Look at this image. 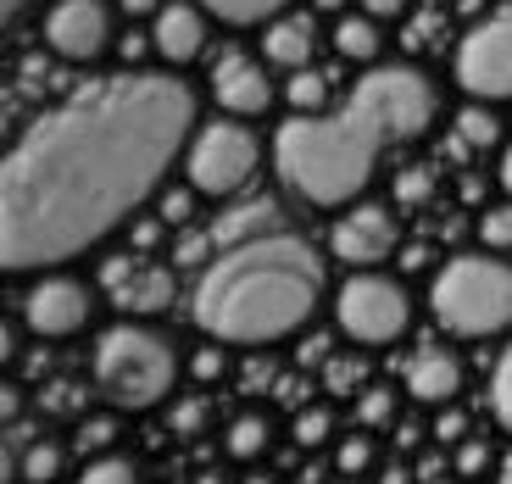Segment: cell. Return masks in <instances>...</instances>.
I'll list each match as a JSON object with an SVG mask.
<instances>
[{"label": "cell", "mask_w": 512, "mask_h": 484, "mask_svg": "<svg viewBox=\"0 0 512 484\" xmlns=\"http://www.w3.org/2000/svg\"><path fill=\"white\" fill-rule=\"evenodd\" d=\"M195 140V90L173 73L95 78L39 112L0 173V256L56 268L140 212Z\"/></svg>", "instance_id": "cell-1"}, {"label": "cell", "mask_w": 512, "mask_h": 484, "mask_svg": "<svg viewBox=\"0 0 512 484\" xmlns=\"http://www.w3.org/2000/svg\"><path fill=\"white\" fill-rule=\"evenodd\" d=\"M329 295V268L301 234H262L218 251L201 268L190 318L218 345H273L312 323Z\"/></svg>", "instance_id": "cell-2"}, {"label": "cell", "mask_w": 512, "mask_h": 484, "mask_svg": "<svg viewBox=\"0 0 512 484\" xmlns=\"http://www.w3.org/2000/svg\"><path fill=\"white\" fill-rule=\"evenodd\" d=\"M379 128L357 112V106H340V112H312V117H290L273 140V167H279L284 190L307 206H340L346 212L362 190L373 184V167H379Z\"/></svg>", "instance_id": "cell-3"}, {"label": "cell", "mask_w": 512, "mask_h": 484, "mask_svg": "<svg viewBox=\"0 0 512 484\" xmlns=\"http://www.w3.org/2000/svg\"><path fill=\"white\" fill-rule=\"evenodd\" d=\"M429 312L457 340H496L512 329V262L496 251H457L429 279Z\"/></svg>", "instance_id": "cell-4"}, {"label": "cell", "mask_w": 512, "mask_h": 484, "mask_svg": "<svg viewBox=\"0 0 512 484\" xmlns=\"http://www.w3.org/2000/svg\"><path fill=\"white\" fill-rule=\"evenodd\" d=\"M179 384V345L151 323H112L95 340V390L117 412H151Z\"/></svg>", "instance_id": "cell-5"}, {"label": "cell", "mask_w": 512, "mask_h": 484, "mask_svg": "<svg viewBox=\"0 0 512 484\" xmlns=\"http://www.w3.org/2000/svg\"><path fill=\"white\" fill-rule=\"evenodd\" d=\"M351 106H357L362 117H368L373 128H379V140H418L423 128L435 123L440 112V95L435 84H429V73L412 62H379L362 73L357 95H351Z\"/></svg>", "instance_id": "cell-6"}, {"label": "cell", "mask_w": 512, "mask_h": 484, "mask_svg": "<svg viewBox=\"0 0 512 484\" xmlns=\"http://www.w3.org/2000/svg\"><path fill=\"white\" fill-rule=\"evenodd\" d=\"M334 329L357 345H396L412 329V290L379 268L346 273L334 290Z\"/></svg>", "instance_id": "cell-7"}, {"label": "cell", "mask_w": 512, "mask_h": 484, "mask_svg": "<svg viewBox=\"0 0 512 484\" xmlns=\"http://www.w3.org/2000/svg\"><path fill=\"white\" fill-rule=\"evenodd\" d=\"M256 162H262V145H256L251 128L240 117H212V123L195 128L190 151H184V179L195 195L229 201L256 179Z\"/></svg>", "instance_id": "cell-8"}, {"label": "cell", "mask_w": 512, "mask_h": 484, "mask_svg": "<svg viewBox=\"0 0 512 484\" xmlns=\"http://www.w3.org/2000/svg\"><path fill=\"white\" fill-rule=\"evenodd\" d=\"M457 84L468 101H512V6L479 17L457 45Z\"/></svg>", "instance_id": "cell-9"}, {"label": "cell", "mask_w": 512, "mask_h": 484, "mask_svg": "<svg viewBox=\"0 0 512 484\" xmlns=\"http://www.w3.org/2000/svg\"><path fill=\"white\" fill-rule=\"evenodd\" d=\"M95 318V284H84L78 273H39L23 295V323L39 334V340H67L84 323Z\"/></svg>", "instance_id": "cell-10"}, {"label": "cell", "mask_w": 512, "mask_h": 484, "mask_svg": "<svg viewBox=\"0 0 512 484\" xmlns=\"http://www.w3.org/2000/svg\"><path fill=\"white\" fill-rule=\"evenodd\" d=\"M39 34H45L51 56L90 67L112 51V6L106 0H56L45 12V23H39Z\"/></svg>", "instance_id": "cell-11"}, {"label": "cell", "mask_w": 512, "mask_h": 484, "mask_svg": "<svg viewBox=\"0 0 512 484\" xmlns=\"http://www.w3.org/2000/svg\"><path fill=\"white\" fill-rule=\"evenodd\" d=\"M396 212L390 206H346V212L334 217V229H329V251L346 262V268H379L384 256L396 251Z\"/></svg>", "instance_id": "cell-12"}, {"label": "cell", "mask_w": 512, "mask_h": 484, "mask_svg": "<svg viewBox=\"0 0 512 484\" xmlns=\"http://www.w3.org/2000/svg\"><path fill=\"white\" fill-rule=\"evenodd\" d=\"M101 290L112 295L123 312L151 318V312L173 306V273H167L162 262H145V256H112L101 268Z\"/></svg>", "instance_id": "cell-13"}, {"label": "cell", "mask_w": 512, "mask_h": 484, "mask_svg": "<svg viewBox=\"0 0 512 484\" xmlns=\"http://www.w3.org/2000/svg\"><path fill=\"white\" fill-rule=\"evenodd\" d=\"M212 95H218L223 112L245 123V117H262L273 106V78L262 73L251 56H223V62L212 67Z\"/></svg>", "instance_id": "cell-14"}, {"label": "cell", "mask_w": 512, "mask_h": 484, "mask_svg": "<svg viewBox=\"0 0 512 484\" xmlns=\"http://www.w3.org/2000/svg\"><path fill=\"white\" fill-rule=\"evenodd\" d=\"M151 45L167 67H184L206 51V12L195 0H167L162 12L151 17Z\"/></svg>", "instance_id": "cell-15"}, {"label": "cell", "mask_w": 512, "mask_h": 484, "mask_svg": "<svg viewBox=\"0 0 512 484\" xmlns=\"http://www.w3.org/2000/svg\"><path fill=\"white\" fill-rule=\"evenodd\" d=\"M407 395L412 401H423V407H451L462 395V362L457 351H440V345H423V351H412L407 357Z\"/></svg>", "instance_id": "cell-16"}, {"label": "cell", "mask_w": 512, "mask_h": 484, "mask_svg": "<svg viewBox=\"0 0 512 484\" xmlns=\"http://www.w3.org/2000/svg\"><path fill=\"white\" fill-rule=\"evenodd\" d=\"M312 51H318V23H312V12H284L262 28V56L290 67V73L312 67Z\"/></svg>", "instance_id": "cell-17"}, {"label": "cell", "mask_w": 512, "mask_h": 484, "mask_svg": "<svg viewBox=\"0 0 512 484\" xmlns=\"http://www.w3.org/2000/svg\"><path fill=\"white\" fill-rule=\"evenodd\" d=\"M273 223H279V206H273V201H245L240 212H229V217L218 223V229H212V240H218L223 251H234V245H245V240H262V234H279Z\"/></svg>", "instance_id": "cell-18"}, {"label": "cell", "mask_w": 512, "mask_h": 484, "mask_svg": "<svg viewBox=\"0 0 512 484\" xmlns=\"http://www.w3.org/2000/svg\"><path fill=\"white\" fill-rule=\"evenodd\" d=\"M334 51L346 56V62H362V67H379V28H373V17H334Z\"/></svg>", "instance_id": "cell-19"}, {"label": "cell", "mask_w": 512, "mask_h": 484, "mask_svg": "<svg viewBox=\"0 0 512 484\" xmlns=\"http://www.w3.org/2000/svg\"><path fill=\"white\" fill-rule=\"evenodd\" d=\"M195 6L229 28H256V23H273V17L290 12V0H195Z\"/></svg>", "instance_id": "cell-20"}, {"label": "cell", "mask_w": 512, "mask_h": 484, "mask_svg": "<svg viewBox=\"0 0 512 484\" xmlns=\"http://www.w3.org/2000/svg\"><path fill=\"white\" fill-rule=\"evenodd\" d=\"M223 440H229V457L234 462H256L262 451L273 446V418H262V412H240Z\"/></svg>", "instance_id": "cell-21"}, {"label": "cell", "mask_w": 512, "mask_h": 484, "mask_svg": "<svg viewBox=\"0 0 512 484\" xmlns=\"http://www.w3.org/2000/svg\"><path fill=\"white\" fill-rule=\"evenodd\" d=\"M457 140L468 145V151H490V145H501V117L490 112L485 101H468L457 112Z\"/></svg>", "instance_id": "cell-22"}, {"label": "cell", "mask_w": 512, "mask_h": 484, "mask_svg": "<svg viewBox=\"0 0 512 484\" xmlns=\"http://www.w3.org/2000/svg\"><path fill=\"white\" fill-rule=\"evenodd\" d=\"M67 451L56 446V440H28V451L17 457V479L23 484H51L56 473H62Z\"/></svg>", "instance_id": "cell-23"}, {"label": "cell", "mask_w": 512, "mask_h": 484, "mask_svg": "<svg viewBox=\"0 0 512 484\" xmlns=\"http://www.w3.org/2000/svg\"><path fill=\"white\" fill-rule=\"evenodd\" d=\"M284 101L295 106V117L329 112V78L312 73V67H301V73H290V84H284Z\"/></svg>", "instance_id": "cell-24"}, {"label": "cell", "mask_w": 512, "mask_h": 484, "mask_svg": "<svg viewBox=\"0 0 512 484\" xmlns=\"http://www.w3.org/2000/svg\"><path fill=\"white\" fill-rule=\"evenodd\" d=\"M323 384H329V395L368 390V357H357V351H334V357L323 362Z\"/></svg>", "instance_id": "cell-25"}, {"label": "cell", "mask_w": 512, "mask_h": 484, "mask_svg": "<svg viewBox=\"0 0 512 484\" xmlns=\"http://www.w3.org/2000/svg\"><path fill=\"white\" fill-rule=\"evenodd\" d=\"M290 440H295V446H307V451L329 446V440H334V407H295Z\"/></svg>", "instance_id": "cell-26"}, {"label": "cell", "mask_w": 512, "mask_h": 484, "mask_svg": "<svg viewBox=\"0 0 512 484\" xmlns=\"http://www.w3.org/2000/svg\"><path fill=\"white\" fill-rule=\"evenodd\" d=\"M78 484H140V462H134V457H112V451H101V457H95L90 468L78 473Z\"/></svg>", "instance_id": "cell-27"}, {"label": "cell", "mask_w": 512, "mask_h": 484, "mask_svg": "<svg viewBox=\"0 0 512 484\" xmlns=\"http://www.w3.org/2000/svg\"><path fill=\"white\" fill-rule=\"evenodd\" d=\"M357 423H362V429H384V423H396V390L368 384L362 401H357Z\"/></svg>", "instance_id": "cell-28"}, {"label": "cell", "mask_w": 512, "mask_h": 484, "mask_svg": "<svg viewBox=\"0 0 512 484\" xmlns=\"http://www.w3.org/2000/svg\"><path fill=\"white\" fill-rule=\"evenodd\" d=\"M479 240H485V251H512V206H485L479 212Z\"/></svg>", "instance_id": "cell-29"}, {"label": "cell", "mask_w": 512, "mask_h": 484, "mask_svg": "<svg viewBox=\"0 0 512 484\" xmlns=\"http://www.w3.org/2000/svg\"><path fill=\"white\" fill-rule=\"evenodd\" d=\"M334 468L346 473V479L373 473V440H368V434H351V440H340V446H334Z\"/></svg>", "instance_id": "cell-30"}, {"label": "cell", "mask_w": 512, "mask_h": 484, "mask_svg": "<svg viewBox=\"0 0 512 484\" xmlns=\"http://www.w3.org/2000/svg\"><path fill=\"white\" fill-rule=\"evenodd\" d=\"M490 407H496V423L512 434V345L501 351V362H496V379H490Z\"/></svg>", "instance_id": "cell-31"}, {"label": "cell", "mask_w": 512, "mask_h": 484, "mask_svg": "<svg viewBox=\"0 0 512 484\" xmlns=\"http://www.w3.org/2000/svg\"><path fill=\"white\" fill-rule=\"evenodd\" d=\"M39 407L56 412V418H73V412H84V390H78L73 379H56V384L39 390Z\"/></svg>", "instance_id": "cell-32"}, {"label": "cell", "mask_w": 512, "mask_h": 484, "mask_svg": "<svg viewBox=\"0 0 512 484\" xmlns=\"http://www.w3.org/2000/svg\"><path fill=\"white\" fill-rule=\"evenodd\" d=\"M429 195H435V173H429V167H407V173L396 179V201L401 206H423Z\"/></svg>", "instance_id": "cell-33"}, {"label": "cell", "mask_w": 512, "mask_h": 484, "mask_svg": "<svg viewBox=\"0 0 512 484\" xmlns=\"http://www.w3.org/2000/svg\"><path fill=\"white\" fill-rule=\"evenodd\" d=\"M490 440H462L457 446V473L462 479H485V468H490Z\"/></svg>", "instance_id": "cell-34"}, {"label": "cell", "mask_w": 512, "mask_h": 484, "mask_svg": "<svg viewBox=\"0 0 512 484\" xmlns=\"http://www.w3.org/2000/svg\"><path fill=\"white\" fill-rule=\"evenodd\" d=\"M162 234H167L162 217H134V223H128V245H134L140 256H151L156 245H162Z\"/></svg>", "instance_id": "cell-35"}, {"label": "cell", "mask_w": 512, "mask_h": 484, "mask_svg": "<svg viewBox=\"0 0 512 484\" xmlns=\"http://www.w3.org/2000/svg\"><path fill=\"white\" fill-rule=\"evenodd\" d=\"M223 368H229V362H223L218 340H212V345H201V351L190 357V379H195V384H212V379H223Z\"/></svg>", "instance_id": "cell-36"}, {"label": "cell", "mask_w": 512, "mask_h": 484, "mask_svg": "<svg viewBox=\"0 0 512 484\" xmlns=\"http://www.w3.org/2000/svg\"><path fill=\"white\" fill-rule=\"evenodd\" d=\"M112 440H117V418H84V429H78V446L95 451V457H101Z\"/></svg>", "instance_id": "cell-37"}, {"label": "cell", "mask_w": 512, "mask_h": 484, "mask_svg": "<svg viewBox=\"0 0 512 484\" xmlns=\"http://www.w3.org/2000/svg\"><path fill=\"white\" fill-rule=\"evenodd\" d=\"M201 423H206V401H201V395H190V401L173 407V429H179V434H195Z\"/></svg>", "instance_id": "cell-38"}, {"label": "cell", "mask_w": 512, "mask_h": 484, "mask_svg": "<svg viewBox=\"0 0 512 484\" xmlns=\"http://www.w3.org/2000/svg\"><path fill=\"white\" fill-rule=\"evenodd\" d=\"M195 212V190H167L162 195V223H184Z\"/></svg>", "instance_id": "cell-39"}, {"label": "cell", "mask_w": 512, "mask_h": 484, "mask_svg": "<svg viewBox=\"0 0 512 484\" xmlns=\"http://www.w3.org/2000/svg\"><path fill=\"white\" fill-rule=\"evenodd\" d=\"M212 245H218L212 234H184L173 256H179V262H212Z\"/></svg>", "instance_id": "cell-40"}, {"label": "cell", "mask_w": 512, "mask_h": 484, "mask_svg": "<svg viewBox=\"0 0 512 484\" xmlns=\"http://www.w3.org/2000/svg\"><path fill=\"white\" fill-rule=\"evenodd\" d=\"M435 440H457V446H462V440H468V418H462L457 407H446L435 418Z\"/></svg>", "instance_id": "cell-41"}, {"label": "cell", "mask_w": 512, "mask_h": 484, "mask_svg": "<svg viewBox=\"0 0 512 484\" xmlns=\"http://www.w3.org/2000/svg\"><path fill=\"white\" fill-rule=\"evenodd\" d=\"M117 12L123 17H156L162 12V0H117Z\"/></svg>", "instance_id": "cell-42"}, {"label": "cell", "mask_w": 512, "mask_h": 484, "mask_svg": "<svg viewBox=\"0 0 512 484\" xmlns=\"http://www.w3.org/2000/svg\"><path fill=\"white\" fill-rule=\"evenodd\" d=\"M117 51H123V62H140V56H145V51H156V45H151V34H145V39H140V34H128L123 45H117Z\"/></svg>", "instance_id": "cell-43"}, {"label": "cell", "mask_w": 512, "mask_h": 484, "mask_svg": "<svg viewBox=\"0 0 512 484\" xmlns=\"http://www.w3.org/2000/svg\"><path fill=\"white\" fill-rule=\"evenodd\" d=\"M373 484H418V473L401 468V462H390V468H379V479H373Z\"/></svg>", "instance_id": "cell-44"}, {"label": "cell", "mask_w": 512, "mask_h": 484, "mask_svg": "<svg viewBox=\"0 0 512 484\" xmlns=\"http://www.w3.org/2000/svg\"><path fill=\"white\" fill-rule=\"evenodd\" d=\"M401 6H407V0H362L368 17H401Z\"/></svg>", "instance_id": "cell-45"}, {"label": "cell", "mask_w": 512, "mask_h": 484, "mask_svg": "<svg viewBox=\"0 0 512 484\" xmlns=\"http://www.w3.org/2000/svg\"><path fill=\"white\" fill-rule=\"evenodd\" d=\"M401 268L407 273H418V268H429V245H412L407 256H401Z\"/></svg>", "instance_id": "cell-46"}, {"label": "cell", "mask_w": 512, "mask_h": 484, "mask_svg": "<svg viewBox=\"0 0 512 484\" xmlns=\"http://www.w3.org/2000/svg\"><path fill=\"white\" fill-rule=\"evenodd\" d=\"M501 190L512 195V140H507V151H501Z\"/></svg>", "instance_id": "cell-47"}, {"label": "cell", "mask_w": 512, "mask_h": 484, "mask_svg": "<svg viewBox=\"0 0 512 484\" xmlns=\"http://www.w3.org/2000/svg\"><path fill=\"white\" fill-rule=\"evenodd\" d=\"M496 484H512V446L501 451V462H496Z\"/></svg>", "instance_id": "cell-48"}, {"label": "cell", "mask_w": 512, "mask_h": 484, "mask_svg": "<svg viewBox=\"0 0 512 484\" xmlns=\"http://www.w3.org/2000/svg\"><path fill=\"white\" fill-rule=\"evenodd\" d=\"M396 434H401V446H407V451H412V446H418V434H423V429H418V423H401V429H396Z\"/></svg>", "instance_id": "cell-49"}, {"label": "cell", "mask_w": 512, "mask_h": 484, "mask_svg": "<svg viewBox=\"0 0 512 484\" xmlns=\"http://www.w3.org/2000/svg\"><path fill=\"white\" fill-rule=\"evenodd\" d=\"M312 6H318V12H340V17H346V0H312Z\"/></svg>", "instance_id": "cell-50"}, {"label": "cell", "mask_w": 512, "mask_h": 484, "mask_svg": "<svg viewBox=\"0 0 512 484\" xmlns=\"http://www.w3.org/2000/svg\"><path fill=\"white\" fill-rule=\"evenodd\" d=\"M240 484H279V479H273V473H245Z\"/></svg>", "instance_id": "cell-51"}, {"label": "cell", "mask_w": 512, "mask_h": 484, "mask_svg": "<svg viewBox=\"0 0 512 484\" xmlns=\"http://www.w3.org/2000/svg\"><path fill=\"white\" fill-rule=\"evenodd\" d=\"M195 484H223V479H218V473H201V479H195Z\"/></svg>", "instance_id": "cell-52"}, {"label": "cell", "mask_w": 512, "mask_h": 484, "mask_svg": "<svg viewBox=\"0 0 512 484\" xmlns=\"http://www.w3.org/2000/svg\"><path fill=\"white\" fill-rule=\"evenodd\" d=\"M12 6H23V0H12Z\"/></svg>", "instance_id": "cell-53"}, {"label": "cell", "mask_w": 512, "mask_h": 484, "mask_svg": "<svg viewBox=\"0 0 512 484\" xmlns=\"http://www.w3.org/2000/svg\"><path fill=\"white\" fill-rule=\"evenodd\" d=\"M435 484H440V479H435Z\"/></svg>", "instance_id": "cell-54"}]
</instances>
